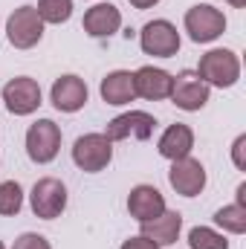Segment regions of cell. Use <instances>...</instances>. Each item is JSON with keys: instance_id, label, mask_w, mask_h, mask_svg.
<instances>
[{"instance_id": "277c9868", "label": "cell", "mask_w": 246, "mask_h": 249, "mask_svg": "<svg viewBox=\"0 0 246 249\" xmlns=\"http://www.w3.org/2000/svg\"><path fill=\"white\" fill-rule=\"evenodd\" d=\"M6 38L15 50H32L44 38V20L35 6H20L6 20Z\"/></svg>"}, {"instance_id": "ba28073f", "label": "cell", "mask_w": 246, "mask_h": 249, "mask_svg": "<svg viewBox=\"0 0 246 249\" xmlns=\"http://www.w3.org/2000/svg\"><path fill=\"white\" fill-rule=\"evenodd\" d=\"M3 102H6V110L12 116H29V113H35L41 107V87H38L35 78L18 75V78L6 81Z\"/></svg>"}, {"instance_id": "9c48e42d", "label": "cell", "mask_w": 246, "mask_h": 249, "mask_svg": "<svg viewBox=\"0 0 246 249\" xmlns=\"http://www.w3.org/2000/svg\"><path fill=\"white\" fill-rule=\"evenodd\" d=\"M154 127H157V119L151 113H145V110H127V113H122V116H116V119L107 122L105 136L110 142H119V139H139V142H145V139H151Z\"/></svg>"}, {"instance_id": "d4e9b609", "label": "cell", "mask_w": 246, "mask_h": 249, "mask_svg": "<svg viewBox=\"0 0 246 249\" xmlns=\"http://www.w3.org/2000/svg\"><path fill=\"white\" fill-rule=\"evenodd\" d=\"M119 249H159L154 241H148V238H142V235H136V238H127Z\"/></svg>"}, {"instance_id": "e0dca14e", "label": "cell", "mask_w": 246, "mask_h": 249, "mask_svg": "<svg viewBox=\"0 0 246 249\" xmlns=\"http://www.w3.org/2000/svg\"><path fill=\"white\" fill-rule=\"evenodd\" d=\"M102 99L107 102V105H130L133 99H136V90H133V72H127V70H113V72H107L105 78H102Z\"/></svg>"}, {"instance_id": "6da1fadb", "label": "cell", "mask_w": 246, "mask_h": 249, "mask_svg": "<svg viewBox=\"0 0 246 249\" xmlns=\"http://www.w3.org/2000/svg\"><path fill=\"white\" fill-rule=\"evenodd\" d=\"M197 75L209 87H235L241 78V58L232 50H209L200 58Z\"/></svg>"}, {"instance_id": "5bb4252c", "label": "cell", "mask_w": 246, "mask_h": 249, "mask_svg": "<svg viewBox=\"0 0 246 249\" xmlns=\"http://www.w3.org/2000/svg\"><path fill=\"white\" fill-rule=\"evenodd\" d=\"M127 212H130L133 220L148 223V220H154L165 212V197L154 186H136L127 194Z\"/></svg>"}, {"instance_id": "cb8c5ba5", "label": "cell", "mask_w": 246, "mask_h": 249, "mask_svg": "<svg viewBox=\"0 0 246 249\" xmlns=\"http://www.w3.org/2000/svg\"><path fill=\"white\" fill-rule=\"evenodd\" d=\"M232 160H235V165L246 171V136H238L235 139V145H232Z\"/></svg>"}, {"instance_id": "7c38bea8", "label": "cell", "mask_w": 246, "mask_h": 249, "mask_svg": "<svg viewBox=\"0 0 246 249\" xmlns=\"http://www.w3.org/2000/svg\"><path fill=\"white\" fill-rule=\"evenodd\" d=\"M171 87H174V75H168L159 67H139L133 72V90H136V96H142L148 102L171 99Z\"/></svg>"}, {"instance_id": "8fae6325", "label": "cell", "mask_w": 246, "mask_h": 249, "mask_svg": "<svg viewBox=\"0 0 246 249\" xmlns=\"http://www.w3.org/2000/svg\"><path fill=\"white\" fill-rule=\"evenodd\" d=\"M206 168H203V162L200 160H194V157H183V160H174V165H171V171H168V183L171 188L177 191V194H183V197H197L203 188H206Z\"/></svg>"}, {"instance_id": "7a4b0ae2", "label": "cell", "mask_w": 246, "mask_h": 249, "mask_svg": "<svg viewBox=\"0 0 246 249\" xmlns=\"http://www.w3.org/2000/svg\"><path fill=\"white\" fill-rule=\"evenodd\" d=\"M110 160H113V142L105 133H84L72 145V162L87 174L105 171Z\"/></svg>"}, {"instance_id": "3957f363", "label": "cell", "mask_w": 246, "mask_h": 249, "mask_svg": "<svg viewBox=\"0 0 246 249\" xmlns=\"http://www.w3.org/2000/svg\"><path fill=\"white\" fill-rule=\"evenodd\" d=\"M185 32L194 44H211L226 32V15L209 3H197L185 12Z\"/></svg>"}, {"instance_id": "9a60e30c", "label": "cell", "mask_w": 246, "mask_h": 249, "mask_svg": "<svg viewBox=\"0 0 246 249\" xmlns=\"http://www.w3.org/2000/svg\"><path fill=\"white\" fill-rule=\"evenodd\" d=\"M122 26V12L113 3H96L84 12V32L90 38H110Z\"/></svg>"}, {"instance_id": "7402d4cb", "label": "cell", "mask_w": 246, "mask_h": 249, "mask_svg": "<svg viewBox=\"0 0 246 249\" xmlns=\"http://www.w3.org/2000/svg\"><path fill=\"white\" fill-rule=\"evenodd\" d=\"M35 9L44 23H67L72 15V0H38Z\"/></svg>"}, {"instance_id": "2e32d148", "label": "cell", "mask_w": 246, "mask_h": 249, "mask_svg": "<svg viewBox=\"0 0 246 249\" xmlns=\"http://www.w3.org/2000/svg\"><path fill=\"white\" fill-rule=\"evenodd\" d=\"M180 229H183V214H180V212H168V209H165L159 217H154V220L142 223V238L154 241L157 247H171V244H177Z\"/></svg>"}, {"instance_id": "83f0119b", "label": "cell", "mask_w": 246, "mask_h": 249, "mask_svg": "<svg viewBox=\"0 0 246 249\" xmlns=\"http://www.w3.org/2000/svg\"><path fill=\"white\" fill-rule=\"evenodd\" d=\"M226 3H229V6H235V9H244V6H246V0H226Z\"/></svg>"}, {"instance_id": "d6986e66", "label": "cell", "mask_w": 246, "mask_h": 249, "mask_svg": "<svg viewBox=\"0 0 246 249\" xmlns=\"http://www.w3.org/2000/svg\"><path fill=\"white\" fill-rule=\"evenodd\" d=\"M214 223H217L220 229L232 232V235H244L246 232V206L232 203V206L217 209V212H214Z\"/></svg>"}, {"instance_id": "52a82bcc", "label": "cell", "mask_w": 246, "mask_h": 249, "mask_svg": "<svg viewBox=\"0 0 246 249\" xmlns=\"http://www.w3.org/2000/svg\"><path fill=\"white\" fill-rule=\"evenodd\" d=\"M29 206L35 212V217L41 220H55L67 209V186L55 177H44L32 186V194H29Z\"/></svg>"}, {"instance_id": "30bf717a", "label": "cell", "mask_w": 246, "mask_h": 249, "mask_svg": "<svg viewBox=\"0 0 246 249\" xmlns=\"http://www.w3.org/2000/svg\"><path fill=\"white\" fill-rule=\"evenodd\" d=\"M171 102L180 107V110H200L206 107L209 102V84L194 72V70H183L177 78H174V87H171Z\"/></svg>"}, {"instance_id": "f1b7e54d", "label": "cell", "mask_w": 246, "mask_h": 249, "mask_svg": "<svg viewBox=\"0 0 246 249\" xmlns=\"http://www.w3.org/2000/svg\"><path fill=\"white\" fill-rule=\"evenodd\" d=\"M0 249H6V247H3V244H0Z\"/></svg>"}, {"instance_id": "44dd1931", "label": "cell", "mask_w": 246, "mask_h": 249, "mask_svg": "<svg viewBox=\"0 0 246 249\" xmlns=\"http://www.w3.org/2000/svg\"><path fill=\"white\" fill-rule=\"evenodd\" d=\"M188 247L191 249H229V241L220 232L209 229V226H194L188 232Z\"/></svg>"}, {"instance_id": "ffe728a7", "label": "cell", "mask_w": 246, "mask_h": 249, "mask_svg": "<svg viewBox=\"0 0 246 249\" xmlns=\"http://www.w3.org/2000/svg\"><path fill=\"white\" fill-rule=\"evenodd\" d=\"M23 209V188L15 180L0 183V214L3 217H15Z\"/></svg>"}, {"instance_id": "5b68a950", "label": "cell", "mask_w": 246, "mask_h": 249, "mask_svg": "<svg viewBox=\"0 0 246 249\" xmlns=\"http://www.w3.org/2000/svg\"><path fill=\"white\" fill-rule=\"evenodd\" d=\"M61 151V127L53 119H38L35 124H29L26 130V154L32 162L47 165L58 157Z\"/></svg>"}, {"instance_id": "4fadbf2b", "label": "cell", "mask_w": 246, "mask_h": 249, "mask_svg": "<svg viewBox=\"0 0 246 249\" xmlns=\"http://www.w3.org/2000/svg\"><path fill=\"white\" fill-rule=\"evenodd\" d=\"M87 84H84V78H78V75H61V78H55V84H53V90H50V99H53V105H55V110H61V113H75V110H81L84 105H87Z\"/></svg>"}, {"instance_id": "484cf974", "label": "cell", "mask_w": 246, "mask_h": 249, "mask_svg": "<svg viewBox=\"0 0 246 249\" xmlns=\"http://www.w3.org/2000/svg\"><path fill=\"white\" fill-rule=\"evenodd\" d=\"M159 0H130V6L133 9H151V6H157Z\"/></svg>"}, {"instance_id": "ac0fdd59", "label": "cell", "mask_w": 246, "mask_h": 249, "mask_svg": "<svg viewBox=\"0 0 246 249\" xmlns=\"http://www.w3.org/2000/svg\"><path fill=\"white\" fill-rule=\"evenodd\" d=\"M191 148H194V130L188 124H171L165 127V133L159 136V154L165 160H183V157H191Z\"/></svg>"}, {"instance_id": "603a6c76", "label": "cell", "mask_w": 246, "mask_h": 249, "mask_svg": "<svg viewBox=\"0 0 246 249\" xmlns=\"http://www.w3.org/2000/svg\"><path fill=\"white\" fill-rule=\"evenodd\" d=\"M12 249H53V247H50V241H47L44 235H38V232H26V235H20V238L15 241V247Z\"/></svg>"}, {"instance_id": "4316f807", "label": "cell", "mask_w": 246, "mask_h": 249, "mask_svg": "<svg viewBox=\"0 0 246 249\" xmlns=\"http://www.w3.org/2000/svg\"><path fill=\"white\" fill-rule=\"evenodd\" d=\"M238 206H246V183L238 186Z\"/></svg>"}, {"instance_id": "8992f818", "label": "cell", "mask_w": 246, "mask_h": 249, "mask_svg": "<svg viewBox=\"0 0 246 249\" xmlns=\"http://www.w3.org/2000/svg\"><path fill=\"white\" fill-rule=\"evenodd\" d=\"M139 47L145 55L157 58H171L180 53V32L171 20H151L139 32Z\"/></svg>"}]
</instances>
